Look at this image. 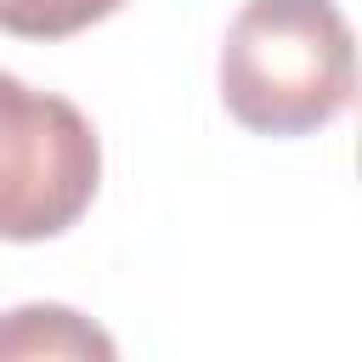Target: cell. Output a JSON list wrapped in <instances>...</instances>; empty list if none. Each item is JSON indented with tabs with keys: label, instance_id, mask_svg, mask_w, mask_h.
Wrapping results in <instances>:
<instances>
[{
	"label": "cell",
	"instance_id": "obj_1",
	"mask_svg": "<svg viewBox=\"0 0 362 362\" xmlns=\"http://www.w3.org/2000/svg\"><path fill=\"white\" fill-rule=\"evenodd\" d=\"M356 96V45L334 0H243L221 40V102L255 136H311Z\"/></svg>",
	"mask_w": 362,
	"mask_h": 362
},
{
	"label": "cell",
	"instance_id": "obj_2",
	"mask_svg": "<svg viewBox=\"0 0 362 362\" xmlns=\"http://www.w3.org/2000/svg\"><path fill=\"white\" fill-rule=\"evenodd\" d=\"M102 187V141L90 119L17 74H0V238H62Z\"/></svg>",
	"mask_w": 362,
	"mask_h": 362
},
{
	"label": "cell",
	"instance_id": "obj_3",
	"mask_svg": "<svg viewBox=\"0 0 362 362\" xmlns=\"http://www.w3.org/2000/svg\"><path fill=\"white\" fill-rule=\"evenodd\" d=\"M0 356H113V339L68 305H17L0 317Z\"/></svg>",
	"mask_w": 362,
	"mask_h": 362
},
{
	"label": "cell",
	"instance_id": "obj_4",
	"mask_svg": "<svg viewBox=\"0 0 362 362\" xmlns=\"http://www.w3.org/2000/svg\"><path fill=\"white\" fill-rule=\"evenodd\" d=\"M124 0H0V28L17 40H68L113 17Z\"/></svg>",
	"mask_w": 362,
	"mask_h": 362
}]
</instances>
